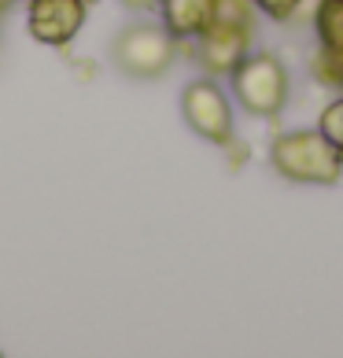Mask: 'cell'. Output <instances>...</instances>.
<instances>
[{"mask_svg":"<svg viewBox=\"0 0 343 358\" xmlns=\"http://www.w3.org/2000/svg\"><path fill=\"white\" fill-rule=\"evenodd\" d=\"M89 0H26V30L45 48H67L85 26Z\"/></svg>","mask_w":343,"mask_h":358,"instance_id":"obj_5","label":"cell"},{"mask_svg":"<svg viewBox=\"0 0 343 358\" xmlns=\"http://www.w3.org/2000/svg\"><path fill=\"white\" fill-rule=\"evenodd\" d=\"M318 129L336 144V148H343V96H336L333 103H325V111L318 118Z\"/></svg>","mask_w":343,"mask_h":358,"instance_id":"obj_11","label":"cell"},{"mask_svg":"<svg viewBox=\"0 0 343 358\" xmlns=\"http://www.w3.org/2000/svg\"><path fill=\"white\" fill-rule=\"evenodd\" d=\"M255 11H262V15H270L273 22H288L299 15V8L307 4V0H251Z\"/></svg>","mask_w":343,"mask_h":358,"instance_id":"obj_12","label":"cell"},{"mask_svg":"<svg viewBox=\"0 0 343 358\" xmlns=\"http://www.w3.org/2000/svg\"><path fill=\"white\" fill-rule=\"evenodd\" d=\"M129 11H155L159 8V0H122Z\"/></svg>","mask_w":343,"mask_h":358,"instance_id":"obj_13","label":"cell"},{"mask_svg":"<svg viewBox=\"0 0 343 358\" xmlns=\"http://www.w3.org/2000/svg\"><path fill=\"white\" fill-rule=\"evenodd\" d=\"M314 34H318L321 48H343V0H318Z\"/></svg>","mask_w":343,"mask_h":358,"instance_id":"obj_8","label":"cell"},{"mask_svg":"<svg viewBox=\"0 0 343 358\" xmlns=\"http://www.w3.org/2000/svg\"><path fill=\"white\" fill-rule=\"evenodd\" d=\"M210 22H229V26L255 30V4L251 0H214V19Z\"/></svg>","mask_w":343,"mask_h":358,"instance_id":"obj_10","label":"cell"},{"mask_svg":"<svg viewBox=\"0 0 343 358\" xmlns=\"http://www.w3.org/2000/svg\"><path fill=\"white\" fill-rule=\"evenodd\" d=\"M177 59V37L163 22H129L111 41V63L126 78L155 82Z\"/></svg>","mask_w":343,"mask_h":358,"instance_id":"obj_3","label":"cell"},{"mask_svg":"<svg viewBox=\"0 0 343 358\" xmlns=\"http://www.w3.org/2000/svg\"><path fill=\"white\" fill-rule=\"evenodd\" d=\"M229 82H233V100L255 118H277L288 103V92H292L284 59L273 56V52H247L233 67Z\"/></svg>","mask_w":343,"mask_h":358,"instance_id":"obj_2","label":"cell"},{"mask_svg":"<svg viewBox=\"0 0 343 358\" xmlns=\"http://www.w3.org/2000/svg\"><path fill=\"white\" fill-rule=\"evenodd\" d=\"M181 115L196 137H203L218 148L236 137L233 134V103L214 78H196L181 89Z\"/></svg>","mask_w":343,"mask_h":358,"instance_id":"obj_4","label":"cell"},{"mask_svg":"<svg viewBox=\"0 0 343 358\" xmlns=\"http://www.w3.org/2000/svg\"><path fill=\"white\" fill-rule=\"evenodd\" d=\"M251 41H255V30L229 26V22H210L207 30L196 37L192 56L207 74H233L236 63L251 52Z\"/></svg>","mask_w":343,"mask_h":358,"instance_id":"obj_6","label":"cell"},{"mask_svg":"<svg viewBox=\"0 0 343 358\" xmlns=\"http://www.w3.org/2000/svg\"><path fill=\"white\" fill-rule=\"evenodd\" d=\"M11 4H15V0H0V15H4V11H8Z\"/></svg>","mask_w":343,"mask_h":358,"instance_id":"obj_14","label":"cell"},{"mask_svg":"<svg viewBox=\"0 0 343 358\" xmlns=\"http://www.w3.org/2000/svg\"><path fill=\"white\" fill-rule=\"evenodd\" d=\"M270 163L284 181L295 185H336L343 178V148H336L321 129L277 134L270 144Z\"/></svg>","mask_w":343,"mask_h":358,"instance_id":"obj_1","label":"cell"},{"mask_svg":"<svg viewBox=\"0 0 343 358\" xmlns=\"http://www.w3.org/2000/svg\"><path fill=\"white\" fill-rule=\"evenodd\" d=\"M159 15L177 41H196L214 19V0H159Z\"/></svg>","mask_w":343,"mask_h":358,"instance_id":"obj_7","label":"cell"},{"mask_svg":"<svg viewBox=\"0 0 343 358\" xmlns=\"http://www.w3.org/2000/svg\"><path fill=\"white\" fill-rule=\"evenodd\" d=\"M310 71L321 85L343 89V48H321L318 45V52H314V59H310Z\"/></svg>","mask_w":343,"mask_h":358,"instance_id":"obj_9","label":"cell"}]
</instances>
